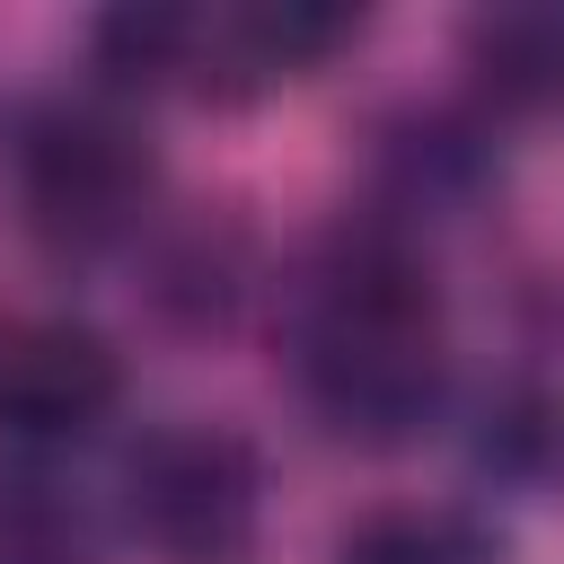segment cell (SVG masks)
<instances>
[{
  "mask_svg": "<svg viewBox=\"0 0 564 564\" xmlns=\"http://www.w3.org/2000/svg\"><path fill=\"white\" fill-rule=\"evenodd\" d=\"M300 388L326 414V432L370 441V449L414 441L441 414L449 335H441L432 273L405 247L352 238L335 247V264H317L308 308H300Z\"/></svg>",
  "mask_w": 564,
  "mask_h": 564,
  "instance_id": "obj_1",
  "label": "cell"
},
{
  "mask_svg": "<svg viewBox=\"0 0 564 564\" xmlns=\"http://www.w3.org/2000/svg\"><path fill=\"white\" fill-rule=\"evenodd\" d=\"M123 520L159 564H238L264 520V467L229 423H159L123 458Z\"/></svg>",
  "mask_w": 564,
  "mask_h": 564,
  "instance_id": "obj_2",
  "label": "cell"
},
{
  "mask_svg": "<svg viewBox=\"0 0 564 564\" xmlns=\"http://www.w3.org/2000/svg\"><path fill=\"white\" fill-rule=\"evenodd\" d=\"M150 185H159L150 141L106 106H53L18 141V203L44 247L97 256V247L132 238L150 212Z\"/></svg>",
  "mask_w": 564,
  "mask_h": 564,
  "instance_id": "obj_3",
  "label": "cell"
},
{
  "mask_svg": "<svg viewBox=\"0 0 564 564\" xmlns=\"http://www.w3.org/2000/svg\"><path fill=\"white\" fill-rule=\"evenodd\" d=\"M123 405V361L97 326L26 317L0 335V441L18 449H70Z\"/></svg>",
  "mask_w": 564,
  "mask_h": 564,
  "instance_id": "obj_4",
  "label": "cell"
},
{
  "mask_svg": "<svg viewBox=\"0 0 564 564\" xmlns=\"http://www.w3.org/2000/svg\"><path fill=\"white\" fill-rule=\"evenodd\" d=\"M361 35V9H317V0H256L203 18V79L194 88H264L335 62Z\"/></svg>",
  "mask_w": 564,
  "mask_h": 564,
  "instance_id": "obj_5",
  "label": "cell"
},
{
  "mask_svg": "<svg viewBox=\"0 0 564 564\" xmlns=\"http://www.w3.org/2000/svg\"><path fill=\"white\" fill-rule=\"evenodd\" d=\"M467 79L494 115H564V0L467 18Z\"/></svg>",
  "mask_w": 564,
  "mask_h": 564,
  "instance_id": "obj_6",
  "label": "cell"
},
{
  "mask_svg": "<svg viewBox=\"0 0 564 564\" xmlns=\"http://www.w3.org/2000/svg\"><path fill=\"white\" fill-rule=\"evenodd\" d=\"M106 88H194L203 79V18L194 9H106L88 35Z\"/></svg>",
  "mask_w": 564,
  "mask_h": 564,
  "instance_id": "obj_7",
  "label": "cell"
},
{
  "mask_svg": "<svg viewBox=\"0 0 564 564\" xmlns=\"http://www.w3.org/2000/svg\"><path fill=\"white\" fill-rule=\"evenodd\" d=\"M335 564H502V538L449 502H397L335 538Z\"/></svg>",
  "mask_w": 564,
  "mask_h": 564,
  "instance_id": "obj_8",
  "label": "cell"
},
{
  "mask_svg": "<svg viewBox=\"0 0 564 564\" xmlns=\"http://www.w3.org/2000/svg\"><path fill=\"white\" fill-rule=\"evenodd\" d=\"M0 564H97V529L70 494L0 476Z\"/></svg>",
  "mask_w": 564,
  "mask_h": 564,
  "instance_id": "obj_9",
  "label": "cell"
},
{
  "mask_svg": "<svg viewBox=\"0 0 564 564\" xmlns=\"http://www.w3.org/2000/svg\"><path fill=\"white\" fill-rule=\"evenodd\" d=\"M476 458H485L502 485H564V397H538V388L502 397V405L485 414Z\"/></svg>",
  "mask_w": 564,
  "mask_h": 564,
  "instance_id": "obj_10",
  "label": "cell"
}]
</instances>
